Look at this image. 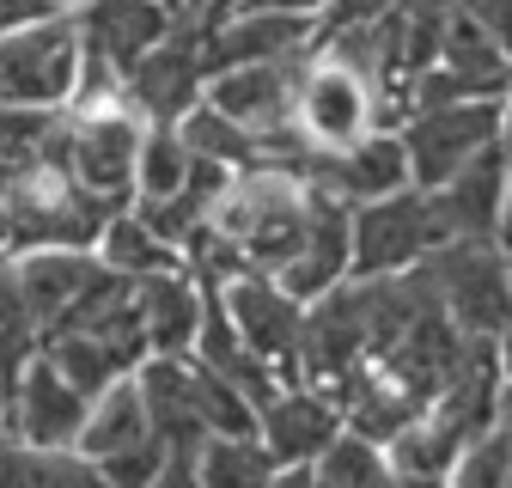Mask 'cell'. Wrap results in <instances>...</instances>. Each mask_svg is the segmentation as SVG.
I'll list each match as a JSON object with an SVG mask.
<instances>
[{
  "mask_svg": "<svg viewBox=\"0 0 512 488\" xmlns=\"http://www.w3.org/2000/svg\"><path fill=\"white\" fill-rule=\"evenodd\" d=\"M0 440H7V385H0Z\"/></svg>",
  "mask_w": 512,
  "mask_h": 488,
  "instance_id": "cell-32",
  "label": "cell"
},
{
  "mask_svg": "<svg viewBox=\"0 0 512 488\" xmlns=\"http://www.w3.org/2000/svg\"><path fill=\"white\" fill-rule=\"evenodd\" d=\"M13 263H19V287L37 330L61 324L104 275L98 251H80V244H31V251H13Z\"/></svg>",
  "mask_w": 512,
  "mask_h": 488,
  "instance_id": "cell-12",
  "label": "cell"
},
{
  "mask_svg": "<svg viewBox=\"0 0 512 488\" xmlns=\"http://www.w3.org/2000/svg\"><path fill=\"white\" fill-rule=\"evenodd\" d=\"M342 434V403L317 385H281L256 409V440L275 458V482H311V458Z\"/></svg>",
  "mask_w": 512,
  "mask_h": 488,
  "instance_id": "cell-8",
  "label": "cell"
},
{
  "mask_svg": "<svg viewBox=\"0 0 512 488\" xmlns=\"http://www.w3.org/2000/svg\"><path fill=\"white\" fill-rule=\"evenodd\" d=\"M86 391L68 385L55 373V360L37 348L25 360V373L13 379L7 391V440H25V446H74L80 421H86Z\"/></svg>",
  "mask_w": 512,
  "mask_h": 488,
  "instance_id": "cell-10",
  "label": "cell"
},
{
  "mask_svg": "<svg viewBox=\"0 0 512 488\" xmlns=\"http://www.w3.org/2000/svg\"><path fill=\"white\" fill-rule=\"evenodd\" d=\"M311 482L317 488H372V482H391V458H384L378 440L342 427V434L311 458Z\"/></svg>",
  "mask_w": 512,
  "mask_h": 488,
  "instance_id": "cell-23",
  "label": "cell"
},
{
  "mask_svg": "<svg viewBox=\"0 0 512 488\" xmlns=\"http://www.w3.org/2000/svg\"><path fill=\"white\" fill-rule=\"evenodd\" d=\"M397 0H324V13H317V25H372L384 19Z\"/></svg>",
  "mask_w": 512,
  "mask_h": 488,
  "instance_id": "cell-29",
  "label": "cell"
},
{
  "mask_svg": "<svg viewBox=\"0 0 512 488\" xmlns=\"http://www.w3.org/2000/svg\"><path fill=\"white\" fill-rule=\"evenodd\" d=\"M445 482H464V488H494V482H512V434L494 421L488 434H476L458 458H452V476Z\"/></svg>",
  "mask_w": 512,
  "mask_h": 488,
  "instance_id": "cell-27",
  "label": "cell"
},
{
  "mask_svg": "<svg viewBox=\"0 0 512 488\" xmlns=\"http://www.w3.org/2000/svg\"><path fill=\"white\" fill-rule=\"evenodd\" d=\"M293 122L311 147H348L372 129V80L342 68L336 55L305 43L299 55V86H293Z\"/></svg>",
  "mask_w": 512,
  "mask_h": 488,
  "instance_id": "cell-6",
  "label": "cell"
},
{
  "mask_svg": "<svg viewBox=\"0 0 512 488\" xmlns=\"http://www.w3.org/2000/svg\"><path fill=\"white\" fill-rule=\"evenodd\" d=\"M305 55V49H299ZM299 55L281 61H238V68L208 74L202 98L214 110H226L232 122H244L250 135L275 129V122H293V86H299Z\"/></svg>",
  "mask_w": 512,
  "mask_h": 488,
  "instance_id": "cell-11",
  "label": "cell"
},
{
  "mask_svg": "<svg viewBox=\"0 0 512 488\" xmlns=\"http://www.w3.org/2000/svg\"><path fill=\"white\" fill-rule=\"evenodd\" d=\"M421 269L464 336H500L512 324V269L500 238H445L421 257Z\"/></svg>",
  "mask_w": 512,
  "mask_h": 488,
  "instance_id": "cell-1",
  "label": "cell"
},
{
  "mask_svg": "<svg viewBox=\"0 0 512 488\" xmlns=\"http://www.w3.org/2000/svg\"><path fill=\"white\" fill-rule=\"evenodd\" d=\"M183 177H189V147L177 135V122H147L141 147H135V202L177 196Z\"/></svg>",
  "mask_w": 512,
  "mask_h": 488,
  "instance_id": "cell-24",
  "label": "cell"
},
{
  "mask_svg": "<svg viewBox=\"0 0 512 488\" xmlns=\"http://www.w3.org/2000/svg\"><path fill=\"white\" fill-rule=\"evenodd\" d=\"M445 238H500V208H506V159L500 147H482L464 171H452L433 190Z\"/></svg>",
  "mask_w": 512,
  "mask_h": 488,
  "instance_id": "cell-15",
  "label": "cell"
},
{
  "mask_svg": "<svg viewBox=\"0 0 512 488\" xmlns=\"http://www.w3.org/2000/svg\"><path fill=\"white\" fill-rule=\"evenodd\" d=\"M305 183H317V190L342 196L348 208L354 202H372V196H391V190H409V147L397 129H366L360 141L348 147H311L305 165H299Z\"/></svg>",
  "mask_w": 512,
  "mask_h": 488,
  "instance_id": "cell-9",
  "label": "cell"
},
{
  "mask_svg": "<svg viewBox=\"0 0 512 488\" xmlns=\"http://www.w3.org/2000/svg\"><path fill=\"white\" fill-rule=\"evenodd\" d=\"M196 482L208 488H256L275 482V458L256 434H208L196 452Z\"/></svg>",
  "mask_w": 512,
  "mask_h": 488,
  "instance_id": "cell-20",
  "label": "cell"
},
{
  "mask_svg": "<svg viewBox=\"0 0 512 488\" xmlns=\"http://www.w3.org/2000/svg\"><path fill=\"white\" fill-rule=\"evenodd\" d=\"M208 293L220 299L232 330L281 373V385H299V318H305V305L269 269H244V275H232L226 287H208Z\"/></svg>",
  "mask_w": 512,
  "mask_h": 488,
  "instance_id": "cell-7",
  "label": "cell"
},
{
  "mask_svg": "<svg viewBox=\"0 0 512 488\" xmlns=\"http://www.w3.org/2000/svg\"><path fill=\"white\" fill-rule=\"evenodd\" d=\"M384 458H391V482H445L452 476V458H458V440L439 434L427 415H415L403 434L384 446Z\"/></svg>",
  "mask_w": 512,
  "mask_h": 488,
  "instance_id": "cell-25",
  "label": "cell"
},
{
  "mask_svg": "<svg viewBox=\"0 0 512 488\" xmlns=\"http://www.w3.org/2000/svg\"><path fill=\"white\" fill-rule=\"evenodd\" d=\"M433 244H445L433 190H391L348 208V275H397L415 269Z\"/></svg>",
  "mask_w": 512,
  "mask_h": 488,
  "instance_id": "cell-4",
  "label": "cell"
},
{
  "mask_svg": "<svg viewBox=\"0 0 512 488\" xmlns=\"http://www.w3.org/2000/svg\"><path fill=\"white\" fill-rule=\"evenodd\" d=\"M13 251V208H7V196H0V257Z\"/></svg>",
  "mask_w": 512,
  "mask_h": 488,
  "instance_id": "cell-31",
  "label": "cell"
},
{
  "mask_svg": "<svg viewBox=\"0 0 512 488\" xmlns=\"http://www.w3.org/2000/svg\"><path fill=\"white\" fill-rule=\"evenodd\" d=\"M43 354L55 360V373L68 385H80L86 397H98L104 385H116L128 373V366L116 360V348L98 342L92 330H43Z\"/></svg>",
  "mask_w": 512,
  "mask_h": 488,
  "instance_id": "cell-21",
  "label": "cell"
},
{
  "mask_svg": "<svg viewBox=\"0 0 512 488\" xmlns=\"http://www.w3.org/2000/svg\"><path fill=\"white\" fill-rule=\"evenodd\" d=\"M433 68L452 80L464 98H506L512 92V55L500 49V37L476 19L470 0H458L445 13V31H439V55Z\"/></svg>",
  "mask_w": 512,
  "mask_h": 488,
  "instance_id": "cell-13",
  "label": "cell"
},
{
  "mask_svg": "<svg viewBox=\"0 0 512 488\" xmlns=\"http://www.w3.org/2000/svg\"><path fill=\"white\" fill-rule=\"evenodd\" d=\"M43 348V330L31 318V305H25V287H19V263L13 251L0 257V385L13 391V379L25 373V360Z\"/></svg>",
  "mask_w": 512,
  "mask_h": 488,
  "instance_id": "cell-22",
  "label": "cell"
},
{
  "mask_svg": "<svg viewBox=\"0 0 512 488\" xmlns=\"http://www.w3.org/2000/svg\"><path fill=\"white\" fill-rule=\"evenodd\" d=\"M141 110L116 98L98 104H68L61 110V141H68V171L80 190H92L110 208L135 202V147H141Z\"/></svg>",
  "mask_w": 512,
  "mask_h": 488,
  "instance_id": "cell-2",
  "label": "cell"
},
{
  "mask_svg": "<svg viewBox=\"0 0 512 488\" xmlns=\"http://www.w3.org/2000/svg\"><path fill=\"white\" fill-rule=\"evenodd\" d=\"M494 147H500V159H506V171H512V92L500 98V129H494Z\"/></svg>",
  "mask_w": 512,
  "mask_h": 488,
  "instance_id": "cell-30",
  "label": "cell"
},
{
  "mask_svg": "<svg viewBox=\"0 0 512 488\" xmlns=\"http://www.w3.org/2000/svg\"><path fill=\"white\" fill-rule=\"evenodd\" d=\"M342 275H348V202L311 183L305 238H299V251L275 269V281H281V287L305 305V299H317L324 287H336Z\"/></svg>",
  "mask_w": 512,
  "mask_h": 488,
  "instance_id": "cell-14",
  "label": "cell"
},
{
  "mask_svg": "<svg viewBox=\"0 0 512 488\" xmlns=\"http://www.w3.org/2000/svg\"><path fill=\"white\" fill-rule=\"evenodd\" d=\"M80 86V25L74 13H43L0 37V98L31 110H68Z\"/></svg>",
  "mask_w": 512,
  "mask_h": 488,
  "instance_id": "cell-3",
  "label": "cell"
},
{
  "mask_svg": "<svg viewBox=\"0 0 512 488\" xmlns=\"http://www.w3.org/2000/svg\"><path fill=\"white\" fill-rule=\"evenodd\" d=\"M135 299H141V324H147V354H189L196 348L208 287L189 269H165V275L135 281Z\"/></svg>",
  "mask_w": 512,
  "mask_h": 488,
  "instance_id": "cell-16",
  "label": "cell"
},
{
  "mask_svg": "<svg viewBox=\"0 0 512 488\" xmlns=\"http://www.w3.org/2000/svg\"><path fill=\"white\" fill-rule=\"evenodd\" d=\"M494 129H500V98H452V104L409 110L397 129L409 147V183L415 190H439L482 147H494Z\"/></svg>",
  "mask_w": 512,
  "mask_h": 488,
  "instance_id": "cell-5",
  "label": "cell"
},
{
  "mask_svg": "<svg viewBox=\"0 0 512 488\" xmlns=\"http://www.w3.org/2000/svg\"><path fill=\"white\" fill-rule=\"evenodd\" d=\"M141 440H153V427H147V403H141L135 373H122L116 385H104V391L86 403V421H80V434H74V452L98 470L104 458H116L122 446H141Z\"/></svg>",
  "mask_w": 512,
  "mask_h": 488,
  "instance_id": "cell-17",
  "label": "cell"
},
{
  "mask_svg": "<svg viewBox=\"0 0 512 488\" xmlns=\"http://www.w3.org/2000/svg\"><path fill=\"white\" fill-rule=\"evenodd\" d=\"M98 263L104 269H116V275H128V281H147V275H165V269H183V251L171 238H159L141 214H135V202L128 208H116L104 226H98Z\"/></svg>",
  "mask_w": 512,
  "mask_h": 488,
  "instance_id": "cell-18",
  "label": "cell"
},
{
  "mask_svg": "<svg viewBox=\"0 0 512 488\" xmlns=\"http://www.w3.org/2000/svg\"><path fill=\"white\" fill-rule=\"evenodd\" d=\"M500 251H506V269H512V244H500Z\"/></svg>",
  "mask_w": 512,
  "mask_h": 488,
  "instance_id": "cell-33",
  "label": "cell"
},
{
  "mask_svg": "<svg viewBox=\"0 0 512 488\" xmlns=\"http://www.w3.org/2000/svg\"><path fill=\"white\" fill-rule=\"evenodd\" d=\"M177 135H183V147L196 153V159H214V165H226V171L256 165V135L244 129V122H232L226 110H214L208 98H196V104L177 116Z\"/></svg>",
  "mask_w": 512,
  "mask_h": 488,
  "instance_id": "cell-19",
  "label": "cell"
},
{
  "mask_svg": "<svg viewBox=\"0 0 512 488\" xmlns=\"http://www.w3.org/2000/svg\"><path fill=\"white\" fill-rule=\"evenodd\" d=\"M98 482H122V488H141V482H165V446L141 440V446H122L116 458L98 464Z\"/></svg>",
  "mask_w": 512,
  "mask_h": 488,
  "instance_id": "cell-28",
  "label": "cell"
},
{
  "mask_svg": "<svg viewBox=\"0 0 512 488\" xmlns=\"http://www.w3.org/2000/svg\"><path fill=\"white\" fill-rule=\"evenodd\" d=\"M61 110H31V104H7L0 98V196L13 190V183L37 165L49 129H55Z\"/></svg>",
  "mask_w": 512,
  "mask_h": 488,
  "instance_id": "cell-26",
  "label": "cell"
}]
</instances>
